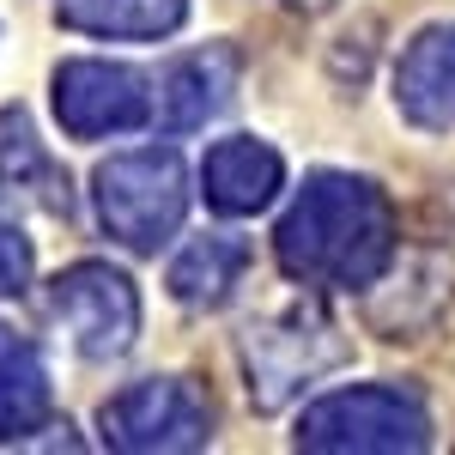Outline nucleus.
<instances>
[{
  "label": "nucleus",
  "mask_w": 455,
  "mask_h": 455,
  "mask_svg": "<svg viewBox=\"0 0 455 455\" xmlns=\"http://www.w3.org/2000/svg\"><path fill=\"white\" fill-rule=\"evenodd\" d=\"M231 92H237V55L231 49H195V55L164 68L158 92H152V116L171 134H195L231 104Z\"/></svg>",
  "instance_id": "6e6552de"
},
{
  "label": "nucleus",
  "mask_w": 455,
  "mask_h": 455,
  "mask_svg": "<svg viewBox=\"0 0 455 455\" xmlns=\"http://www.w3.org/2000/svg\"><path fill=\"white\" fill-rule=\"evenodd\" d=\"M49 419V364L43 352L0 322V443H25Z\"/></svg>",
  "instance_id": "f8f14e48"
},
{
  "label": "nucleus",
  "mask_w": 455,
  "mask_h": 455,
  "mask_svg": "<svg viewBox=\"0 0 455 455\" xmlns=\"http://www.w3.org/2000/svg\"><path fill=\"white\" fill-rule=\"evenodd\" d=\"M249 267V243L231 237V231H212V237H195L182 243V255L171 261V298L188 304V310H219L231 298V285L243 280Z\"/></svg>",
  "instance_id": "ddd939ff"
},
{
  "label": "nucleus",
  "mask_w": 455,
  "mask_h": 455,
  "mask_svg": "<svg viewBox=\"0 0 455 455\" xmlns=\"http://www.w3.org/2000/svg\"><path fill=\"white\" fill-rule=\"evenodd\" d=\"M49 315L85 358H122L140 334V291L109 261H73L49 285Z\"/></svg>",
  "instance_id": "423d86ee"
},
{
  "label": "nucleus",
  "mask_w": 455,
  "mask_h": 455,
  "mask_svg": "<svg viewBox=\"0 0 455 455\" xmlns=\"http://www.w3.org/2000/svg\"><path fill=\"white\" fill-rule=\"evenodd\" d=\"M280 182H285L280 152H274L267 140H249V134L219 140L207 152V164H201V195H207V207L225 212V219L261 212L274 195H280Z\"/></svg>",
  "instance_id": "1a4fd4ad"
},
{
  "label": "nucleus",
  "mask_w": 455,
  "mask_h": 455,
  "mask_svg": "<svg viewBox=\"0 0 455 455\" xmlns=\"http://www.w3.org/2000/svg\"><path fill=\"white\" fill-rule=\"evenodd\" d=\"M285 6H298V12H322V6H334V0H285Z\"/></svg>",
  "instance_id": "dca6fc26"
},
{
  "label": "nucleus",
  "mask_w": 455,
  "mask_h": 455,
  "mask_svg": "<svg viewBox=\"0 0 455 455\" xmlns=\"http://www.w3.org/2000/svg\"><path fill=\"white\" fill-rule=\"evenodd\" d=\"M395 104L413 128H455V25H431L407 43L395 68Z\"/></svg>",
  "instance_id": "9d476101"
},
{
  "label": "nucleus",
  "mask_w": 455,
  "mask_h": 455,
  "mask_svg": "<svg viewBox=\"0 0 455 455\" xmlns=\"http://www.w3.org/2000/svg\"><path fill=\"white\" fill-rule=\"evenodd\" d=\"M0 207L68 212V176L36 140L25 109H0Z\"/></svg>",
  "instance_id": "9b49d317"
},
{
  "label": "nucleus",
  "mask_w": 455,
  "mask_h": 455,
  "mask_svg": "<svg viewBox=\"0 0 455 455\" xmlns=\"http://www.w3.org/2000/svg\"><path fill=\"white\" fill-rule=\"evenodd\" d=\"M352 358V340L328 322L322 310H285L261 328L243 334V371H249V401L261 413H280L285 401H298L315 377L340 371Z\"/></svg>",
  "instance_id": "20e7f679"
},
{
  "label": "nucleus",
  "mask_w": 455,
  "mask_h": 455,
  "mask_svg": "<svg viewBox=\"0 0 455 455\" xmlns=\"http://www.w3.org/2000/svg\"><path fill=\"white\" fill-rule=\"evenodd\" d=\"M104 443L128 455H171V450H201L212 437V413L207 401L182 377H146L128 383L122 395H109L104 413Z\"/></svg>",
  "instance_id": "39448f33"
},
{
  "label": "nucleus",
  "mask_w": 455,
  "mask_h": 455,
  "mask_svg": "<svg viewBox=\"0 0 455 455\" xmlns=\"http://www.w3.org/2000/svg\"><path fill=\"white\" fill-rule=\"evenodd\" d=\"M31 267H36L31 237H25L19 225H6V219H0V298L25 291V280H31Z\"/></svg>",
  "instance_id": "2eb2a0df"
},
{
  "label": "nucleus",
  "mask_w": 455,
  "mask_h": 455,
  "mask_svg": "<svg viewBox=\"0 0 455 455\" xmlns=\"http://www.w3.org/2000/svg\"><path fill=\"white\" fill-rule=\"evenodd\" d=\"M188 0H61V25L85 36H128V43H152V36L182 31Z\"/></svg>",
  "instance_id": "4468645a"
},
{
  "label": "nucleus",
  "mask_w": 455,
  "mask_h": 455,
  "mask_svg": "<svg viewBox=\"0 0 455 455\" xmlns=\"http://www.w3.org/2000/svg\"><path fill=\"white\" fill-rule=\"evenodd\" d=\"M274 255L304 285H377L395 261V207L377 182L315 171L274 231Z\"/></svg>",
  "instance_id": "f257e3e1"
},
{
  "label": "nucleus",
  "mask_w": 455,
  "mask_h": 455,
  "mask_svg": "<svg viewBox=\"0 0 455 455\" xmlns=\"http://www.w3.org/2000/svg\"><path fill=\"white\" fill-rule=\"evenodd\" d=\"M431 443V413L413 388L358 383L322 395L298 419V450L322 455H413Z\"/></svg>",
  "instance_id": "f03ea898"
},
{
  "label": "nucleus",
  "mask_w": 455,
  "mask_h": 455,
  "mask_svg": "<svg viewBox=\"0 0 455 455\" xmlns=\"http://www.w3.org/2000/svg\"><path fill=\"white\" fill-rule=\"evenodd\" d=\"M182 212H188V171L171 146H140L98 164V219L122 249L152 255L176 237Z\"/></svg>",
  "instance_id": "7ed1b4c3"
},
{
  "label": "nucleus",
  "mask_w": 455,
  "mask_h": 455,
  "mask_svg": "<svg viewBox=\"0 0 455 455\" xmlns=\"http://www.w3.org/2000/svg\"><path fill=\"white\" fill-rule=\"evenodd\" d=\"M55 122L73 140H109L152 122V79L128 61H61L55 68Z\"/></svg>",
  "instance_id": "0eeeda50"
}]
</instances>
